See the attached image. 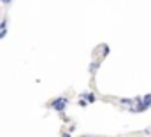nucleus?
Here are the masks:
<instances>
[{"label":"nucleus","mask_w":151,"mask_h":137,"mask_svg":"<svg viewBox=\"0 0 151 137\" xmlns=\"http://www.w3.org/2000/svg\"><path fill=\"white\" fill-rule=\"evenodd\" d=\"M63 137H70V136H69V134H65V136H63Z\"/></svg>","instance_id":"obj_3"},{"label":"nucleus","mask_w":151,"mask_h":137,"mask_svg":"<svg viewBox=\"0 0 151 137\" xmlns=\"http://www.w3.org/2000/svg\"><path fill=\"white\" fill-rule=\"evenodd\" d=\"M63 105H65V100H63V99H60V100H56V102L53 104V107H55V109H58V111H60V109H63Z\"/></svg>","instance_id":"obj_1"},{"label":"nucleus","mask_w":151,"mask_h":137,"mask_svg":"<svg viewBox=\"0 0 151 137\" xmlns=\"http://www.w3.org/2000/svg\"><path fill=\"white\" fill-rule=\"evenodd\" d=\"M121 104H127V105H130V104H134V100H130V99H123V100H119Z\"/></svg>","instance_id":"obj_2"}]
</instances>
